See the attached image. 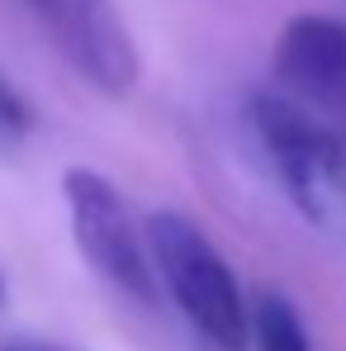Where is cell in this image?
Listing matches in <instances>:
<instances>
[{"label":"cell","instance_id":"obj_1","mask_svg":"<svg viewBox=\"0 0 346 351\" xmlns=\"http://www.w3.org/2000/svg\"><path fill=\"white\" fill-rule=\"evenodd\" d=\"M247 119L294 209L313 228L346 237V128L280 90L251 95Z\"/></svg>","mask_w":346,"mask_h":351},{"label":"cell","instance_id":"obj_2","mask_svg":"<svg viewBox=\"0 0 346 351\" xmlns=\"http://www.w3.org/2000/svg\"><path fill=\"white\" fill-rule=\"evenodd\" d=\"M147 256L157 280L171 290L175 308L199 332L209 351H247V304L219 247L199 233L185 214L147 219Z\"/></svg>","mask_w":346,"mask_h":351},{"label":"cell","instance_id":"obj_3","mask_svg":"<svg viewBox=\"0 0 346 351\" xmlns=\"http://www.w3.org/2000/svg\"><path fill=\"white\" fill-rule=\"evenodd\" d=\"M62 195H66V214H71V233H76L81 256L119 294H128L138 304H157V271L147 256V237L133 228L114 185L100 171L71 167L62 180Z\"/></svg>","mask_w":346,"mask_h":351},{"label":"cell","instance_id":"obj_4","mask_svg":"<svg viewBox=\"0 0 346 351\" xmlns=\"http://www.w3.org/2000/svg\"><path fill=\"white\" fill-rule=\"evenodd\" d=\"M29 10L53 48L95 90L128 95L138 86V48L114 0H29Z\"/></svg>","mask_w":346,"mask_h":351},{"label":"cell","instance_id":"obj_5","mask_svg":"<svg viewBox=\"0 0 346 351\" xmlns=\"http://www.w3.org/2000/svg\"><path fill=\"white\" fill-rule=\"evenodd\" d=\"M280 95L346 128V24L332 14H294L275 43Z\"/></svg>","mask_w":346,"mask_h":351},{"label":"cell","instance_id":"obj_6","mask_svg":"<svg viewBox=\"0 0 346 351\" xmlns=\"http://www.w3.org/2000/svg\"><path fill=\"white\" fill-rule=\"evenodd\" d=\"M247 342L256 351H313L299 308L275 290H261L256 304L247 308Z\"/></svg>","mask_w":346,"mask_h":351}]
</instances>
